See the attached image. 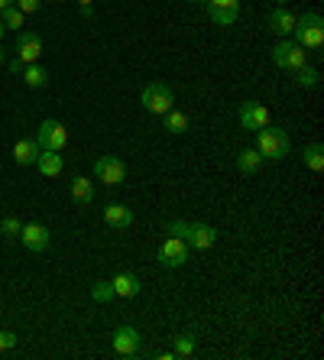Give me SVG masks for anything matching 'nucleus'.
<instances>
[{
    "label": "nucleus",
    "instance_id": "f257e3e1",
    "mask_svg": "<svg viewBox=\"0 0 324 360\" xmlns=\"http://www.w3.org/2000/svg\"><path fill=\"white\" fill-rule=\"evenodd\" d=\"M256 149H260V156L262 159H286L288 156V149H292V140H288V133L282 130V127H273V124H266L256 130Z\"/></svg>",
    "mask_w": 324,
    "mask_h": 360
},
{
    "label": "nucleus",
    "instance_id": "f03ea898",
    "mask_svg": "<svg viewBox=\"0 0 324 360\" xmlns=\"http://www.w3.org/2000/svg\"><path fill=\"white\" fill-rule=\"evenodd\" d=\"M292 36L299 42L301 49H321L324 46V20L318 10H308L295 16V29H292Z\"/></svg>",
    "mask_w": 324,
    "mask_h": 360
},
{
    "label": "nucleus",
    "instance_id": "7ed1b4c3",
    "mask_svg": "<svg viewBox=\"0 0 324 360\" xmlns=\"http://www.w3.org/2000/svg\"><path fill=\"white\" fill-rule=\"evenodd\" d=\"M273 65L279 72H299L301 65H308V52L295 39H279L273 49Z\"/></svg>",
    "mask_w": 324,
    "mask_h": 360
},
{
    "label": "nucleus",
    "instance_id": "20e7f679",
    "mask_svg": "<svg viewBox=\"0 0 324 360\" xmlns=\"http://www.w3.org/2000/svg\"><path fill=\"white\" fill-rule=\"evenodd\" d=\"M139 101H143V107H146V111L159 114V117L175 107V94H172V88L165 85V81H150V85L143 88Z\"/></svg>",
    "mask_w": 324,
    "mask_h": 360
},
{
    "label": "nucleus",
    "instance_id": "39448f33",
    "mask_svg": "<svg viewBox=\"0 0 324 360\" xmlns=\"http://www.w3.org/2000/svg\"><path fill=\"white\" fill-rule=\"evenodd\" d=\"M188 253H191L188 240L169 234L165 240H162V247H159V266H165V270H178V266H185L188 263Z\"/></svg>",
    "mask_w": 324,
    "mask_h": 360
},
{
    "label": "nucleus",
    "instance_id": "423d86ee",
    "mask_svg": "<svg viewBox=\"0 0 324 360\" xmlns=\"http://www.w3.org/2000/svg\"><path fill=\"white\" fill-rule=\"evenodd\" d=\"M42 52H46V46H42V36H39V33H33V29H20V33H16V59L23 65L39 62Z\"/></svg>",
    "mask_w": 324,
    "mask_h": 360
},
{
    "label": "nucleus",
    "instance_id": "0eeeda50",
    "mask_svg": "<svg viewBox=\"0 0 324 360\" xmlns=\"http://www.w3.org/2000/svg\"><path fill=\"white\" fill-rule=\"evenodd\" d=\"M20 244H23L29 253H46L49 244H52L49 227H46V224H39V221H26L23 231H20Z\"/></svg>",
    "mask_w": 324,
    "mask_h": 360
},
{
    "label": "nucleus",
    "instance_id": "6e6552de",
    "mask_svg": "<svg viewBox=\"0 0 324 360\" xmlns=\"http://www.w3.org/2000/svg\"><path fill=\"white\" fill-rule=\"evenodd\" d=\"M36 143L42 149H55V153H62L68 146V130H65L59 120H42V127L36 130Z\"/></svg>",
    "mask_w": 324,
    "mask_h": 360
},
{
    "label": "nucleus",
    "instance_id": "1a4fd4ad",
    "mask_svg": "<svg viewBox=\"0 0 324 360\" xmlns=\"http://www.w3.org/2000/svg\"><path fill=\"white\" fill-rule=\"evenodd\" d=\"M94 175H98V182H104V185H120L126 179V166L117 156H98L94 159Z\"/></svg>",
    "mask_w": 324,
    "mask_h": 360
},
{
    "label": "nucleus",
    "instance_id": "9d476101",
    "mask_svg": "<svg viewBox=\"0 0 324 360\" xmlns=\"http://www.w3.org/2000/svg\"><path fill=\"white\" fill-rule=\"evenodd\" d=\"M237 117H240V127H243V130H260V127L273 124L269 107L260 104V101H243V104H240V111H237Z\"/></svg>",
    "mask_w": 324,
    "mask_h": 360
},
{
    "label": "nucleus",
    "instance_id": "9b49d317",
    "mask_svg": "<svg viewBox=\"0 0 324 360\" xmlns=\"http://www.w3.org/2000/svg\"><path fill=\"white\" fill-rule=\"evenodd\" d=\"M139 350H143V337H139L137 328H117L113 331V354H120V357H139Z\"/></svg>",
    "mask_w": 324,
    "mask_h": 360
},
{
    "label": "nucleus",
    "instance_id": "f8f14e48",
    "mask_svg": "<svg viewBox=\"0 0 324 360\" xmlns=\"http://www.w3.org/2000/svg\"><path fill=\"white\" fill-rule=\"evenodd\" d=\"M111 286H113V296H117V298H137L139 292H143L139 276L130 273V270H120V273L111 279Z\"/></svg>",
    "mask_w": 324,
    "mask_h": 360
},
{
    "label": "nucleus",
    "instance_id": "ddd939ff",
    "mask_svg": "<svg viewBox=\"0 0 324 360\" xmlns=\"http://www.w3.org/2000/svg\"><path fill=\"white\" fill-rule=\"evenodd\" d=\"M104 224L113 227V231H124L133 224V208H126L120 201H111V205H104Z\"/></svg>",
    "mask_w": 324,
    "mask_h": 360
},
{
    "label": "nucleus",
    "instance_id": "4468645a",
    "mask_svg": "<svg viewBox=\"0 0 324 360\" xmlns=\"http://www.w3.org/2000/svg\"><path fill=\"white\" fill-rule=\"evenodd\" d=\"M39 153H42V146L36 143V137H23L13 143V159H16V166H36Z\"/></svg>",
    "mask_w": 324,
    "mask_h": 360
},
{
    "label": "nucleus",
    "instance_id": "2eb2a0df",
    "mask_svg": "<svg viewBox=\"0 0 324 360\" xmlns=\"http://www.w3.org/2000/svg\"><path fill=\"white\" fill-rule=\"evenodd\" d=\"M217 244V231L211 224H191V237H188V247L191 250H211Z\"/></svg>",
    "mask_w": 324,
    "mask_h": 360
},
{
    "label": "nucleus",
    "instance_id": "dca6fc26",
    "mask_svg": "<svg viewBox=\"0 0 324 360\" xmlns=\"http://www.w3.org/2000/svg\"><path fill=\"white\" fill-rule=\"evenodd\" d=\"M266 23H269V29H273L275 36H288V33L295 29V13L286 10V7H275V10L266 16Z\"/></svg>",
    "mask_w": 324,
    "mask_h": 360
},
{
    "label": "nucleus",
    "instance_id": "f3484780",
    "mask_svg": "<svg viewBox=\"0 0 324 360\" xmlns=\"http://www.w3.org/2000/svg\"><path fill=\"white\" fill-rule=\"evenodd\" d=\"M36 169L42 175H49V179H55V175H62V169H65V156L55 153V149H42L36 159Z\"/></svg>",
    "mask_w": 324,
    "mask_h": 360
},
{
    "label": "nucleus",
    "instance_id": "a211bd4d",
    "mask_svg": "<svg viewBox=\"0 0 324 360\" xmlns=\"http://www.w3.org/2000/svg\"><path fill=\"white\" fill-rule=\"evenodd\" d=\"M262 162H266V159L260 156V149H256V146L240 149V153H237V169L243 175H256L262 169Z\"/></svg>",
    "mask_w": 324,
    "mask_h": 360
},
{
    "label": "nucleus",
    "instance_id": "6ab92c4d",
    "mask_svg": "<svg viewBox=\"0 0 324 360\" xmlns=\"http://www.w3.org/2000/svg\"><path fill=\"white\" fill-rule=\"evenodd\" d=\"M72 201H75V205H91V201H94L91 179H85V175H75V179H72Z\"/></svg>",
    "mask_w": 324,
    "mask_h": 360
},
{
    "label": "nucleus",
    "instance_id": "aec40b11",
    "mask_svg": "<svg viewBox=\"0 0 324 360\" xmlns=\"http://www.w3.org/2000/svg\"><path fill=\"white\" fill-rule=\"evenodd\" d=\"M195 350H198V337L191 335V331H185V335L175 337L172 354H175L178 360H191V357H195Z\"/></svg>",
    "mask_w": 324,
    "mask_h": 360
},
{
    "label": "nucleus",
    "instance_id": "412c9836",
    "mask_svg": "<svg viewBox=\"0 0 324 360\" xmlns=\"http://www.w3.org/2000/svg\"><path fill=\"white\" fill-rule=\"evenodd\" d=\"M20 75H23V81L29 88H46V85H49V72H46L39 62L23 65V72H20Z\"/></svg>",
    "mask_w": 324,
    "mask_h": 360
},
{
    "label": "nucleus",
    "instance_id": "4be33fe9",
    "mask_svg": "<svg viewBox=\"0 0 324 360\" xmlns=\"http://www.w3.org/2000/svg\"><path fill=\"white\" fill-rule=\"evenodd\" d=\"M162 120H165V130H169V133H188V127H191V120H188L182 111H175V107L162 114Z\"/></svg>",
    "mask_w": 324,
    "mask_h": 360
},
{
    "label": "nucleus",
    "instance_id": "5701e85b",
    "mask_svg": "<svg viewBox=\"0 0 324 360\" xmlns=\"http://www.w3.org/2000/svg\"><path fill=\"white\" fill-rule=\"evenodd\" d=\"M301 162H305L312 172H321V169H324V146H321V143L305 146V153H301Z\"/></svg>",
    "mask_w": 324,
    "mask_h": 360
},
{
    "label": "nucleus",
    "instance_id": "b1692460",
    "mask_svg": "<svg viewBox=\"0 0 324 360\" xmlns=\"http://www.w3.org/2000/svg\"><path fill=\"white\" fill-rule=\"evenodd\" d=\"M0 23H3V29H16V33H20V26L26 23V13L13 3V7H7V10H0Z\"/></svg>",
    "mask_w": 324,
    "mask_h": 360
},
{
    "label": "nucleus",
    "instance_id": "393cba45",
    "mask_svg": "<svg viewBox=\"0 0 324 360\" xmlns=\"http://www.w3.org/2000/svg\"><path fill=\"white\" fill-rule=\"evenodd\" d=\"M292 75H295V85L299 88H318L321 85V72L312 68V65H301L299 72H292Z\"/></svg>",
    "mask_w": 324,
    "mask_h": 360
},
{
    "label": "nucleus",
    "instance_id": "a878e982",
    "mask_svg": "<svg viewBox=\"0 0 324 360\" xmlns=\"http://www.w3.org/2000/svg\"><path fill=\"white\" fill-rule=\"evenodd\" d=\"M20 231H23V221H20L16 214H7V218L0 221V234L7 237V240H16V237H20Z\"/></svg>",
    "mask_w": 324,
    "mask_h": 360
},
{
    "label": "nucleus",
    "instance_id": "bb28decb",
    "mask_svg": "<svg viewBox=\"0 0 324 360\" xmlns=\"http://www.w3.org/2000/svg\"><path fill=\"white\" fill-rule=\"evenodd\" d=\"M91 298H94V302H98V305H107V302H113V286L111 283H94V286H91Z\"/></svg>",
    "mask_w": 324,
    "mask_h": 360
},
{
    "label": "nucleus",
    "instance_id": "cd10ccee",
    "mask_svg": "<svg viewBox=\"0 0 324 360\" xmlns=\"http://www.w3.org/2000/svg\"><path fill=\"white\" fill-rule=\"evenodd\" d=\"M237 13L240 10H208V16H211L217 26H234L237 23Z\"/></svg>",
    "mask_w": 324,
    "mask_h": 360
},
{
    "label": "nucleus",
    "instance_id": "c85d7f7f",
    "mask_svg": "<svg viewBox=\"0 0 324 360\" xmlns=\"http://www.w3.org/2000/svg\"><path fill=\"white\" fill-rule=\"evenodd\" d=\"M165 231L175 237H182V240H188L191 237V221H169L165 224Z\"/></svg>",
    "mask_w": 324,
    "mask_h": 360
},
{
    "label": "nucleus",
    "instance_id": "c756f323",
    "mask_svg": "<svg viewBox=\"0 0 324 360\" xmlns=\"http://www.w3.org/2000/svg\"><path fill=\"white\" fill-rule=\"evenodd\" d=\"M204 10H240V0H204Z\"/></svg>",
    "mask_w": 324,
    "mask_h": 360
},
{
    "label": "nucleus",
    "instance_id": "7c9ffc66",
    "mask_svg": "<svg viewBox=\"0 0 324 360\" xmlns=\"http://www.w3.org/2000/svg\"><path fill=\"white\" fill-rule=\"evenodd\" d=\"M20 344V337L13 335V331H0V354H7V350H13Z\"/></svg>",
    "mask_w": 324,
    "mask_h": 360
},
{
    "label": "nucleus",
    "instance_id": "2f4dec72",
    "mask_svg": "<svg viewBox=\"0 0 324 360\" xmlns=\"http://www.w3.org/2000/svg\"><path fill=\"white\" fill-rule=\"evenodd\" d=\"M13 3H16L26 16H29V13H39V7H42V0H13Z\"/></svg>",
    "mask_w": 324,
    "mask_h": 360
},
{
    "label": "nucleus",
    "instance_id": "473e14b6",
    "mask_svg": "<svg viewBox=\"0 0 324 360\" xmlns=\"http://www.w3.org/2000/svg\"><path fill=\"white\" fill-rule=\"evenodd\" d=\"M7 68H10L13 75H20V72H23V62H20V59H10V62H7Z\"/></svg>",
    "mask_w": 324,
    "mask_h": 360
},
{
    "label": "nucleus",
    "instance_id": "72a5a7b5",
    "mask_svg": "<svg viewBox=\"0 0 324 360\" xmlns=\"http://www.w3.org/2000/svg\"><path fill=\"white\" fill-rule=\"evenodd\" d=\"M152 357H156V360H175V354H172V350H159V354H152Z\"/></svg>",
    "mask_w": 324,
    "mask_h": 360
},
{
    "label": "nucleus",
    "instance_id": "f704fd0d",
    "mask_svg": "<svg viewBox=\"0 0 324 360\" xmlns=\"http://www.w3.org/2000/svg\"><path fill=\"white\" fill-rule=\"evenodd\" d=\"M7 7H13V0H0V10H7Z\"/></svg>",
    "mask_w": 324,
    "mask_h": 360
},
{
    "label": "nucleus",
    "instance_id": "c9c22d12",
    "mask_svg": "<svg viewBox=\"0 0 324 360\" xmlns=\"http://www.w3.org/2000/svg\"><path fill=\"white\" fill-rule=\"evenodd\" d=\"M7 62V49H3V46H0V65Z\"/></svg>",
    "mask_w": 324,
    "mask_h": 360
},
{
    "label": "nucleus",
    "instance_id": "e433bc0d",
    "mask_svg": "<svg viewBox=\"0 0 324 360\" xmlns=\"http://www.w3.org/2000/svg\"><path fill=\"white\" fill-rule=\"evenodd\" d=\"M78 3H81V7H91V3H94V0H78Z\"/></svg>",
    "mask_w": 324,
    "mask_h": 360
},
{
    "label": "nucleus",
    "instance_id": "4c0bfd02",
    "mask_svg": "<svg viewBox=\"0 0 324 360\" xmlns=\"http://www.w3.org/2000/svg\"><path fill=\"white\" fill-rule=\"evenodd\" d=\"M188 3H201V7H204V0H188Z\"/></svg>",
    "mask_w": 324,
    "mask_h": 360
},
{
    "label": "nucleus",
    "instance_id": "58836bf2",
    "mask_svg": "<svg viewBox=\"0 0 324 360\" xmlns=\"http://www.w3.org/2000/svg\"><path fill=\"white\" fill-rule=\"evenodd\" d=\"M275 3H279V7H286V3H288V0H275Z\"/></svg>",
    "mask_w": 324,
    "mask_h": 360
},
{
    "label": "nucleus",
    "instance_id": "ea45409f",
    "mask_svg": "<svg viewBox=\"0 0 324 360\" xmlns=\"http://www.w3.org/2000/svg\"><path fill=\"white\" fill-rule=\"evenodd\" d=\"M3 33H7V29H3V23H0V39H3Z\"/></svg>",
    "mask_w": 324,
    "mask_h": 360
}]
</instances>
